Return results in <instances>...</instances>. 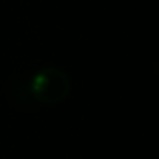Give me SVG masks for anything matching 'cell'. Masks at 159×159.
Listing matches in <instances>:
<instances>
[{"label":"cell","mask_w":159,"mask_h":159,"mask_svg":"<svg viewBox=\"0 0 159 159\" xmlns=\"http://www.w3.org/2000/svg\"><path fill=\"white\" fill-rule=\"evenodd\" d=\"M71 91V80L68 74L59 68H42L31 77L33 96L47 105L62 102Z\"/></svg>","instance_id":"obj_1"}]
</instances>
